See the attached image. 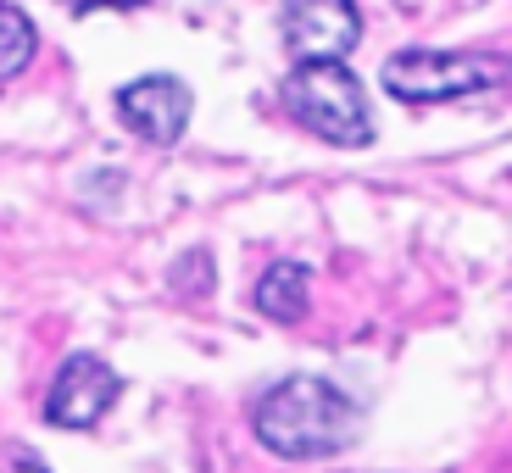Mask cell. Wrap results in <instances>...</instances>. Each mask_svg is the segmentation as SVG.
Here are the masks:
<instances>
[{"label":"cell","mask_w":512,"mask_h":473,"mask_svg":"<svg viewBox=\"0 0 512 473\" xmlns=\"http://www.w3.org/2000/svg\"><path fill=\"white\" fill-rule=\"evenodd\" d=\"M256 440L284 462H318L346 451L362 429V407L340 390V384L318 379V373H290L256 401L251 412Z\"/></svg>","instance_id":"obj_1"},{"label":"cell","mask_w":512,"mask_h":473,"mask_svg":"<svg viewBox=\"0 0 512 473\" xmlns=\"http://www.w3.org/2000/svg\"><path fill=\"white\" fill-rule=\"evenodd\" d=\"M279 106L307 134H318L329 145H368L373 140L368 95H362V78L346 62H295L279 84Z\"/></svg>","instance_id":"obj_2"},{"label":"cell","mask_w":512,"mask_h":473,"mask_svg":"<svg viewBox=\"0 0 512 473\" xmlns=\"http://www.w3.org/2000/svg\"><path fill=\"white\" fill-rule=\"evenodd\" d=\"M117 396H123V379H117L112 362L95 357V351H73L45 390V418L56 429H95L117 407Z\"/></svg>","instance_id":"obj_5"},{"label":"cell","mask_w":512,"mask_h":473,"mask_svg":"<svg viewBox=\"0 0 512 473\" xmlns=\"http://www.w3.org/2000/svg\"><path fill=\"white\" fill-rule=\"evenodd\" d=\"M0 473H51L45 462L34 457V451H23V446H12L6 457H0Z\"/></svg>","instance_id":"obj_10"},{"label":"cell","mask_w":512,"mask_h":473,"mask_svg":"<svg viewBox=\"0 0 512 473\" xmlns=\"http://www.w3.org/2000/svg\"><path fill=\"white\" fill-rule=\"evenodd\" d=\"M279 34L295 62H346L362 45L357 0H284Z\"/></svg>","instance_id":"obj_4"},{"label":"cell","mask_w":512,"mask_h":473,"mask_svg":"<svg viewBox=\"0 0 512 473\" xmlns=\"http://www.w3.org/2000/svg\"><path fill=\"white\" fill-rule=\"evenodd\" d=\"M190 112H195V95L173 73H145V78H134V84L117 90V117L145 145H179L184 128H190Z\"/></svg>","instance_id":"obj_6"},{"label":"cell","mask_w":512,"mask_h":473,"mask_svg":"<svg viewBox=\"0 0 512 473\" xmlns=\"http://www.w3.org/2000/svg\"><path fill=\"white\" fill-rule=\"evenodd\" d=\"M34 51H39L34 17H28L23 6H12V0H0V84L23 73V67L34 62Z\"/></svg>","instance_id":"obj_8"},{"label":"cell","mask_w":512,"mask_h":473,"mask_svg":"<svg viewBox=\"0 0 512 473\" xmlns=\"http://www.w3.org/2000/svg\"><path fill=\"white\" fill-rule=\"evenodd\" d=\"M312 307V268L307 262H273L256 279V312L273 323H301Z\"/></svg>","instance_id":"obj_7"},{"label":"cell","mask_w":512,"mask_h":473,"mask_svg":"<svg viewBox=\"0 0 512 473\" xmlns=\"http://www.w3.org/2000/svg\"><path fill=\"white\" fill-rule=\"evenodd\" d=\"M173 290L179 295H190V301H201V295H212V256L206 251H190V256H179L173 262Z\"/></svg>","instance_id":"obj_9"},{"label":"cell","mask_w":512,"mask_h":473,"mask_svg":"<svg viewBox=\"0 0 512 473\" xmlns=\"http://www.w3.org/2000/svg\"><path fill=\"white\" fill-rule=\"evenodd\" d=\"M379 84L396 101H412V106L462 101V95L501 90L507 84V56L501 51H429V45H412V51L384 56Z\"/></svg>","instance_id":"obj_3"}]
</instances>
